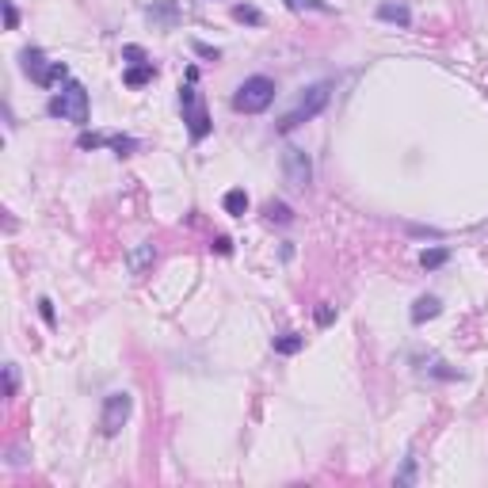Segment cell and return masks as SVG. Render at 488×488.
<instances>
[{
    "instance_id": "cell-1",
    "label": "cell",
    "mask_w": 488,
    "mask_h": 488,
    "mask_svg": "<svg viewBox=\"0 0 488 488\" xmlns=\"http://www.w3.org/2000/svg\"><path fill=\"white\" fill-rule=\"evenodd\" d=\"M46 115L50 118H65L73 126H88V115H92V103H88V88L81 81H65L58 92L50 96L46 103Z\"/></svg>"
},
{
    "instance_id": "cell-2",
    "label": "cell",
    "mask_w": 488,
    "mask_h": 488,
    "mask_svg": "<svg viewBox=\"0 0 488 488\" xmlns=\"http://www.w3.org/2000/svg\"><path fill=\"white\" fill-rule=\"evenodd\" d=\"M328 100H332V84L328 81H321V84H309L306 92H301V100L294 103V111H286V115L279 118V126L275 130L279 134H290V130H298L301 123H309V118H317L324 107H328Z\"/></svg>"
},
{
    "instance_id": "cell-3",
    "label": "cell",
    "mask_w": 488,
    "mask_h": 488,
    "mask_svg": "<svg viewBox=\"0 0 488 488\" xmlns=\"http://www.w3.org/2000/svg\"><path fill=\"white\" fill-rule=\"evenodd\" d=\"M275 81L271 76H248L233 92V111H244V115H264L267 107L275 103Z\"/></svg>"
},
{
    "instance_id": "cell-4",
    "label": "cell",
    "mask_w": 488,
    "mask_h": 488,
    "mask_svg": "<svg viewBox=\"0 0 488 488\" xmlns=\"http://www.w3.org/2000/svg\"><path fill=\"white\" fill-rule=\"evenodd\" d=\"M180 107H183V123H187L191 141L199 145L202 138H210L214 123H210V111H206V103L199 100V92H195V84H183V88H180Z\"/></svg>"
},
{
    "instance_id": "cell-5",
    "label": "cell",
    "mask_w": 488,
    "mask_h": 488,
    "mask_svg": "<svg viewBox=\"0 0 488 488\" xmlns=\"http://www.w3.org/2000/svg\"><path fill=\"white\" fill-rule=\"evenodd\" d=\"M23 73L31 76L39 88H54V84L69 81V65L65 61H46V54L39 46H27L23 50Z\"/></svg>"
},
{
    "instance_id": "cell-6",
    "label": "cell",
    "mask_w": 488,
    "mask_h": 488,
    "mask_svg": "<svg viewBox=\"0 0 488 488\" xmlns=\"http://www.w3.org/2000/svg\"><path fill=\"white\" fill-rule=\"evenodd\" d=\"M134 412V397L130 393H107L103 397V408H100V431L103 435H118V431L126 427V420H130Z\"/></svg>"
},
{
    "instance_id": "cell-7",
    "label": "cell",
    "mask_w": 488,
    "mask_h": 488,
    "mask_svg": "<svg viewBox=\"0 0 488 488\" xmlns=\"http://www.w3.org/2000/svg\"><path fill=\"white\" fill-rule=\"evenodd\" d=\"M282 180L294 191H306L309 183H313V160H309L306 149H298V145H286V149H282Z\"/></svg>"
},
{
    "instance_id": "cell-8",
    "label": "cell",
    "mask_w": 488,
    "mask_h": 488,
    "mask_svg": "<svg viewBox=\"0 0 488 488\" xmlns=\"http://www.w3.org/2000/svg\"><path fill=\"white\" fill-rule=\"evenodd\" d=\"M153 264H157V248H153L149 240H141V244H134L130 252H126V271L134 275V279H141V275H149Z\"/></svg>"
},
{
    "instance_id": "cell-9",
    "label": "cell",
    "mask_w": 488,
    "mask_h": 488,
    "mask_svg": "<svg viewBox=\"0 0 488 488\" xmlns=\"http://www.w3.org/2000/svg\"><path fill=\"white\" fill-rule=\"evenodd\" d=\"M145 16H149L157 27H165V31H172V27L180 23V8H176V0H153L149 8H145Z\"/></svg>"
},
{
    "instance_id": "cell-10",
    "label": "cell",
    "mask_w": 488,
    "mask_h": 488,
    "mask_svg": "<svg viewBox=\"0 0 488 488\" xmlns=\"http://www.w3.org/2000/svg\"><path fill=\"white\" fill-rule=\"evenodd\" d=\"M378 19L381 23H397V27H412V8L408 4H393V0H381L378 4Z\"/></svg>"
},
{
    "instance_id": "cell-11",
    "label": "cell",
    "mask_w": 488,
    "mask_h": 488,
    "mask_svg": "<svg viewBox=\"0 0 488 488\" xmlns=\"http://www.w3.org/2000/svg\"><path fill=\"white\" fill-rule=\"evenodd\" d=\"M443 313V301L435 298V294H423V298H416V306H412V324H423V321H435V317Z\"/></svg>"
},
{
    "instance_id": "cell-12",
    "label": "cell",
    "mask_w": 488,
    "mask_h": 488,
    "mask_svg": "<svg viewBox=\"0 0 488 488\" xmlns=\"http://www.w3.org/2000/svg\"><path fill=\"white\" fill-rule=\"evenodd\" d=\"M271 348H275V355H298L306 348V336L301 332H282V336L271 339Z\"/></svg>"
},
{
    "instance_id": "cell-13",
    "label": "cell",
    "mask_w": 488,
    "mask_h": 488,
    "mask_svg": "<svg viewBox=\"0 0 488 488\" xmlns=\"http://www.w3.org/2000/svg\"><path fill=\"white\" fill-rule=\"evenodd\" d=\"M222 206H225V214H229V218H244V214H248V191H240V187L225 191Z\"/></svg>"
},
{
    "instance_id": "cell-14",
    "label": "cell",
    "mask_w": 488,
    "mask_h": 488,
    "mask_svg": "<svg viewBox=\"0 0 488 488\" xmlns=\"http://www.w3.org/2000/svg\"><path fill=\"white\" fill-rule=\"evenodd\" d=\"M153 76H157V65H153V61H145V65L126 69V73H123V84H126V88H141V84H149Z\"/></svg>"
},
{
    "instance_id": "cell-15",
    "label": "cell",
    "mask_w": 488,
    "mask_h": 488,
    "mask_svg": "<svg viewBox=\"0 0 488 488\" xmlns=\"http://www.w3.org/2000/svg\"><path fill=\"white\" fill-rule=\"evenodd\" d=\"M233 19H237V23H248V27H264L267 23L264 12H259L256 4H233Z\"/></svg>"
},
{
    "instance_id": "cell-16",
    "label": "cell",
    "mask_w": 488,
    "mask_h": 488,
    "mask_svg": "<svg viewBox=\"0 0 488 488\" xmlns=\"http://www.w3.org/2000/svg\"><path fill=\"white\" fill-rule=\"evenodd\" d=\"M447 259H450V248H423L420 252V267H423V271H438Z\"/></svg>"
},
{
    "instance_id": "cell-17",
    "label": "cell",
    "mask_w": 488,
    "mask_h": 488,
    "mask_svg": "<svg viewBox=\"0 0 488 488\" xmlns=\"http://www.w3.org/2000/svg\"><path fill=\"white\" fill-rule=\"evenodd\" d=\"M416 473H420V469H416V458L408 454V458H405V465H401V469H397V477H393V485H397V488H405V485H416Z\"/></svg>"
},
{
    "instance_id": "cell-18",
    "label": "cell",
    "mask_w": 488,
    "mask_h": 488,
    "mask_svg": "<svg viewBox=\"0 0 488 488\" xmlns=\"http://www.w3.org/2000/svg\"><path fill=\"white\" fill-rule=\"evenodd\" d=\"M290 12H332V4H324V0H282Z\"/></svg>"
},
{
    "instance_id": "cell-19",
    "label": "cell",
    "mask_w": 488,
    "mask_h": 488,
    "mask_svg": "<svg viewBox=\"0 0 488 488\" xmlns=\"http://www.w3.org/2000/svg\"><path fill=\"white\" fill-rule=\"evenodd\" d=\"M107 145L115 149V157H130V153L138 149V141H134V138H123V134H111Z\"/></svg>"
},
{
    "instance_id": "cell-20",
    "label": "cell",
    "mask_w": 488,
    "mask_h": 488,
    "mask_svg": "<svg viewBox=\"0 0 488 488\" xmlns=\"http://www.w3.org/2000/svg\"><path fill=\"white\" fill-rule=\"evenodd\" d=\"M267 218L279 222V225H290V222H294V210H290L286 202H267Z\"/></svg>"
},
{
    "instance_id": "cell-21",
    "label": "cell",
    "mask_w": 488,
    "mask_h": 488,
    "mask_svg": "<svg viewBox=\"0 0 488 488\" xmlns=\"http://www.w3.org/2000/svg\"><path fill=\"white\" fill-rule=\"evenodd\" d=\"M107 138H111V134H81V138H76V145H81V149H103V145H107Z\"/></svg>"
},
{
    "instance_id": "cell-22",
    "label": "cell",
    "mask_w": 488,
    "mask_h": 488,
    "mask_svg": "<svg viewBox=\"0 0 488 488\" xmlns=\"http://www.w3.org/2000/svg\"><path fill=\"white\" fill-rule=\"evenodd\" d=\"M16 389H19V370L16 363L4 366V397H16Z\"/></svg>"
},
{
    "instance_id": "cell-23",
    "label": "cell",
    "mask_w": 488,
    "mask_h": 488,
    "mask_svg": "<svg viewBox=\"0 0 488 488\" xmlns=\"http://www.w3.org/2000/svg\"><path fill=\"white\" fill-rule=\"evenodd\" d=\"M0 4H4V27H8V31H16V27H19V8L12 4V0H0Z\"/></svg>"
},
{
    "instance_id": "cell-24",
    "label": "cell",
    "mask_w": 488,
    "mask_h": 488,
    "mask_svg": "<svg viewBox=\"0 0 488 488\" xmlns=\"http://www.w3.org/2000/svg\"><path fill=\"white\" fill-rule=\"evenodd\" d=\"M123 58L130 61V65H145V61H149V54L141 50V46H123Z\"/></svg>"
},
{
    "instance_id": "cell-25",
    "label": "cell",
    "mask_w": 488,
    "mask_h": 488,
    "mask_svg": "<svg viewBox=\"0 0 488 488\" xmlns=\"http://www.w3.org/2000/svg\"><path fill=\"white\" fill-rule=\"evenodd\" d=\"M39 317L50 324V328L58 324V317H54V301H50V298H39Z\"/></svg>"
},
{
    "instance_id": "cell-26",
    "label": "cell",
    "mask_w": 488,
    "mask_h": 488,
    "mask_svg": "<svg viewBox=\"0 0 488 488\" xmlns=\"http://www.w3.org/2000/svg\"><path fill=\"white\" fill-rule=\"evenodd\" d=\"M332 321H336V309H332V306H321V309H317V328H328Z\"/></svg>"
},
{
    "instance_id": "cell-27",
    "label": "cell",
    "mask_w": 488,
    "mask_h": 488,
    "mask_svg": "<svg viewBox=\"0 0 488 488\" xmlns=\"http://www.w3.org/2000/svg\"><path fill=\"white\" fill-rule=\"evenodd\" d=\"M195 54H199V58H210V61L222 58V50H214V46H206V42H195Z\"/></svg>"
},
{
    "instance_id": "cell-28",
    "label": "cell",
    "mask_w": 488,
    "mask_h": 488,
    "mask_svg": "<svg viewBox=\"0 0 488 488\" xmlns=\"http://www.w3.org/2000/svg\"><path fill=\"white\" fill-rule=\"evenodd\" d=\"M210 248H214V252H222V256H229V252H233V240H229V237H218L214 244H210Z\"/></svg>"
},
{
    "instance_id": "cell-29",
    "label": "cell",
    "mask_w": 488,
    "mask_h": 488,
    "mask_svg": "<svg viewBox=\"0 0 488 488\" xmlns=\"http://www.w3.org/2000/svg\"><path fill=\"white\" fill-rule=\"evenodd\" d=\"M408 233H412V237H443L438 229H423V225H408Z\"/></svg>"
}]
</instances>
